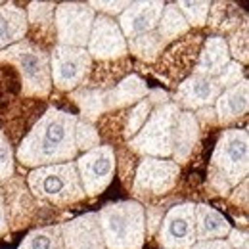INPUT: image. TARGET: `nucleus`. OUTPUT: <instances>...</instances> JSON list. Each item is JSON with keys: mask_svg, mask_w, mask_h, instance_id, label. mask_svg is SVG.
Segmentation results:
<instances>
[{"mask_svg": "<svg viewBox=\"0 0 249 249\" xmlns=\"http://www.w3.org/2000/svg\"><path fill=\"white\" fill-rule=\"evenodd\" d=\"M77 115L60 107H48L19 140L16 161L23 167L38 169L48 165L69 163L79 157L75 146Z\"/></svg>", "mask_w": 249, "mask_h": 249, "instance_id": "f257e3e1", "label": "nucleus"}, {"mask_svg": "<svg viewBox=\"0 0 249 249\" xmlns=\"http://www.w3.org/2000/svg\"><path fill=\"white\" fill-rule=\"evenodd\" d=\"M249 173V134L248 128L230 126L218 134L215 150L207 165L209 196L226 197Z\"/></svg>", "mask_w": 249, "mask_h": 249, "instance_id": "f03ea898", "label": "nucleus"}, {"mask_svg": "<svg viewBox=\"0 0 249 249\" xmlns=\"http://www.w3.org/2000/svg\"><path fill=\"white\" fill-rule=\"evenodd\" d=\"M0 63L10 65L18 79L21 98L46 100L52 92L50 77V52L23 38L18 44L0 50Z\"/></svg>", "mask_w": 249, "mask_h": 249, "instance_id": "7ed1b4c3", "label": "nucleus"}, {"mask_svg": "<svg viewBox=\"0 0 249 249\" xmlns=\"http://www.w3.org/2000/svg\"><path fill=\"white\" fill-rule=\"evenodd\" d=\"M106 249H142L146 244L144 205L126 199L104 205L98 213Z\"/></svg>", "mask_w": 249, "mask_h": 249, "instance_id": "20e7f679", "label": "nucleus"}, {"mask_svg": "<svg viewBox=\"0 0 249 249\" xmlns=\"http://www.w3.org/2000/svg\"><path fill=\"white\" fill-rule=\"evenodd\" d=\"M27 186L36 201L48 203L56 209H65L87 199L75 161L31 169L27 175Z\"/></svg>", "mask_w": 249, "mask_h": 249, "instance_id": "39448f33", "label": "nucleus"}, {"mask_svg": "<svg viewBox=\"0 0 249 249\" xmlns=\"http://www.w3.org/2000/svg\"><path fill=\"white\" fill-rule=\"evenodd\" d=\"M180 111L182 109L173 102L154 107V111L150 113L144 126L138 130V134L124 144L126 150L140 157L171 159L173 144H175V130H177Z\"/></svg>", "mask_w": 249, "mask_h": 249, "instance_id": "423d86ee", "label": "nucleus"}, {"mask_svg": "<svg viewBox=\"0 0 249 249\" xmlns=\"http://www.w3.org/2000/svg\"><path fill=\"white\" fill-rule=\"evenodd\" d=\"M182 175V167H178L173 159H157V157H140L132 184L130 194L134 201L138 203H154L157 197L169 196L175 188L178 186Z\"/></svg>", "mask_w": 249, "mask_h": 249, "instance_id": "0eeeda50", "label": "nucleus"}, {"mask_svg": "<svg viewBox=\"0 0 249 249\" xmlns=\"http://www.w3.org/2000/svg\"><path fill=\"white\" fill-rule=\"evenodd\" d=\"M205 36L201 33H188L165 48L161 58L154 63V73L169 89H177L186 77L192 75L199 48Z\"/></svg>", "mask_w": 249, "mask_h": 249, "instance_id": "6e6552de", "label": "nucleus"}, {"mask_svg": "<svg viewBox=\"0 0 249 249\" xmlns=\"http://www.w3.org/2000/svg\"><path fill=\"white\" fill-rule=\"evenodd\" d=\"M96 12L89 2H60L54 10L56 44L71 48H87Z\"/></svg>", "mask_w": 249, "mask_h": 249, "instance_id": "1a4fd4ad", "label": "nucleus"}, {"mask_svg": "<svg viewBox=\"0 0 249 249\" xmlns=\"http://www.w3.org/2000/svg\"><path fill=\"white\" fill-rule=\"evenodd\" d=\"M92 60L87 48H71V46H54L50 50V77L52 89L60 92H73L81 89L90 73Z\"/></svg>", "mask_w": 249, "mask_h": 249, "instance_id": "9d476101", "label": "nucleus"}, {"mask_svg": "<svg viewBox=\"0 0 249 249\" xmlns=\"http://www.w3.org/2000/svg\"><path fill=\"white\" fill-rule=\"evenodd\" d=\"M75 165H77V173L85 190V196L96 197L107 190L115 177V169H117L115 148L100 144L90 152L81 154L75 159Z\"/></svg>", "mask_w": 249, "mask_h": 249, "instance_id": "9b49d317", "label": "nucleus"}, {"mask_svg": "<svg viewBox=\"0 0 249 249\" xmlns=\"http://www.w3.org/2000/svg\"><path fill=\"white\" fill-rule=\"evenodd\" d=\"M161 249H192L196 244V203L180 201L167 209L156 232Z\"/></svg>", "mask_w": 249, "mask_h": 249, "instance_id": "f8f14e48", "label": "nucleus"}, {"mask_svg": "<svg viewBox=\"0 0 249 249\" xmlns=\"http://www.w3.org/2000/svg\"><path fill=\"white\" fill-rule=\"evenodd\" d=\"M87 52L92 62H115L128 58L126 38L117 25V19L96 16L87 42Z\"/></svg>", "mask_w": 249, "mask_h": 249, "instance_id": "ddd939ff", "label": "nucleus"}, {"mask_svg": "<svg viewBox=\"0 0 249 249\" xmlns=\"http://www.w3.org/2000/svg\"><path fill=\"white\" fill-rule=\"evenodd\" d=\"M222 89L218 87L217 79L201 77V75H190L186 77L171 94V102L178 106L182 111H197L201 107L215 106L217 98L220 96Z\"/></svg>", "mask_w": 249, "mask_h": 249, "instance_id": "4468645a", "label": "nucleus"}, {"mask_svg": "<svg viewBox=\"0 0 249 249\" xmlns=\"http://www.w3.org/2000/svg\"><path fill=\"white\" fill-rule=\"evenodd\" d=\"M165 2L163 0H136L128 2V6L123 10V14L117 19V25L123 33V36L134 38L146 33L157 29V23L163 16Z\"/></svg>", "mask_w": 249, "mask_h": 249, "instance_id": "2eb2a0df", "label": "nucleus"}, {"mask_svg": "<svg viewBox=\"0 0 249 249\" xmlns=\"http://www.w3.org/2000/svg\"><path fill=\"white\" fill-rule=\"evenodd\" d=\"M62 242L63 249H106L98 215L85 213L62 222Z\"/></svg>", "mask_w": 249, "mask_h": 249, "instance_id": "dca6fc26", "label": "nucleus"}, {"mask_svg": "<svg viewBox=\"0 0 249 249\" xmlns=\"http://www.w3.org/2000/svg\"><path fill=\"white\" fill-rule=\"evenodd\" d=\"M21 184H23V180L16 178V175L10 180H6V192L8 194L6 196L2 194V197H4L6 215L10 213L8 228H10L12 222H16L14 228H23V226L35 222V217L38 213V201L33 197L31 192L27 188H23Z\"/></svg>", "mask_w": 249, "mask_h": 249, "instance_id": "f3484780", "label": "nucleus"}, {"mask_svg": "<svg viewBox=\"0 0 249 249\" xmlns=\"http://www.w3.org/2000/svg\"><path fill=\"white\" fill-rule=\"evenodd\" d=\"M54 10L56 2H29L25 8L27 16V40L50 52L56 46L54 29Z\"/></svg>", "mask_w": 249, "mask_h": 249, "instance_id": "a211bd4d", "label": "nucleus"}, {"mask_svg": "<svg viewBox=\"0 0 249 249\" xmlns=\"http://www.w3.org/2000/svg\"><path fill=\"white\" fill-rule=\"evenodd\" d=\"M148 94H150L148 83L140 75L128 73L115 87L104 90V109H106V113L128 109V107L136 106L138 102H142Z\"/></svg>", "mask_w": 249, "mask_h": 249, "instance_id": "6ab92c4d", "label": "nucleus"}, {"mask_svg": "<svg viewBox=\"0 0 249 249\" xmlns=\"http://www.w3.org/2000/svg\"><path fill=\"white\" fill-rule=\"evenodd\" d=\"M215 115L218 126H230L240 119H248L249 111V83L248 79L240 85L222 90L215 102Z\"/></svg>", "mask_w": 249, "mask_h": 249, "instance_id": "aec40b11", "label": "nucleus"}, {"mask_svg": "<svg viewBox=\"0 0 249 249\" xmlns=\"http://www.w3.org/2000/svg\"><path fill=\"white\" fill-rule=\"evenodd\" d=\"M228 63H230V54H228L226 38L217 36V35H207L199 48V54H197V60H196L192 73L209 77V79H217Z\"/></svg>", "mask_w": 249, "mask_h": 249, "instance_id": "412c9836", "label": "nucleus"}, {"mask_svg": "<svg viewBox=\"0 0 249 249\" xmlns=\"http://www.w3.org/2000/svg\"><path fill=\"white\" fill-rule=\"evenodd\" d=\"M201 128L196 121V115L192 111H180L177 130H175V144H173V156L171 159L182 167L192 161L196 148L199 146Z\"/></svg>", "mask_w": 249, "mask_h": 249, "instance_id": "4be33fe9", "label": "nucleus"}, {"mask_svg": "<svg viewBox=\"0 0 249 249\" xmlns=\"http://www.w3.org/2000/svg\"><path fill=\"white\" fill-rule=\"evenodd\" d=\"M244 21H248V14L236 2L217 0V2H211V6H209V16H207L205 27H209L213 35L224 38V36L232 35L236 29H240V25Z\"/></svg>", "mask_w": 249, "mask_h": 249, "instance_id": "5701e85b", "label": "nucleus"}, {"mask_svg": "<svg viewBox=\"0 0 249 249\" xmlns=\"http://www.w3.org/2000/svg\"><path fill=\"white\" fill-rule=\"evenodd\" d=\"M27 38V16L25 8L16 2L0 4V50Z\"/></svg>", "mask_w": 249, "mask_h": 249, "instance_id": "b1692460", "label": "nucleus"}, {"mask_svg": "<svg viewBox=\"0 0 249 249\" xmlns=\"http://www.w3.org/2000/svg\"><path fill=\"white\" fill-rule=\"evenodd\" d=\"M232 230L230 220L209 203H196V242L224 240Z\"/></svg>", "mask_w": 249, "mask_h": 249, "instance_id": "393cba45", "label": "nucleus"}, {"mask_svg": "<svg viewBox=\"0 0 249 249\" xmlns=\"http://www.w3.org/2000/svg\"><path fill=\"white\" fill-rule=\"evenodd\" d=\"M132 69V63L128 58L115 60V62H92L89 79L83 87L96 89V90H107L115 87L123 77H126Z\"/></svg>", "mask_w": 249, "mask_h": 249, "instance_id": "a878e982", "label": "nucleus"}, {"mask_svg": "<svg viewBox=\"0 0 249 249\" xmlns=\"http://www.w3.org/2000/svg\"><path fill=\"white\" fill-rule=\"evenodd\" d=\"M156 33L167 46L190 33V25L186 23L184 16L178 12L175 2H165V10H163V16L157 23Z\"/></svg>", "mask_w": 249, "mask_h": 249, "instance_id": "bb28decb", "label": "nucleus"}, {"mask_svg": "<svg viewBox=\"0 0 249 249\" xmlns=\"http://www.w3.org/2000/svg\"><path fill=\"white\" fill-rule=\"evenodd\" d=\"M165 48H167V44L159 38V35L156 31L146 33V35H140V36H134V38L126 40L128 54H132L134 60H138L142 63H150V65H154L161 58Z\"/></svg>", "mask_w": 249, "mask_h": 249, "instance_id": "cd10ccee", "label": "nucleus"}, {"mask_svg": "<svg viewBox=\"0 0 249 249\" xmlns=\"http://www.w3.org/2000/svg\"><path fill=\"white\" fill-rule=\"evenodd\" d=\"M18 249H63L62 222L48 224L31 230L19 244Z\"/></svg>", "mask_w": 249, "mask_h": 249, "instance_id": "c85d7f7f", "label": "nucleus"}, {"mask_svg": "<svg viewBox=\"0 0 249 249\" xmlns=\"http://www.w3.org/2000/svg\"><path fill=\"white\" fill-rule=\"evenodd\" d=\"M226 44H228L230 60L246 67L249 62V19L240 25V29L226 36Z\"/></svg>", "mask_w": 249, "mask_h": 249, "instance_id": "c756f323", "label": "nucleus"}, {"mask_svg": "<svg viewBox=\"0 0 249 249\" xmlns=\"http://www.w3.org/2000/svg\"><path fill=\"white\" fill-rule=\"evenodd\" d=\"M175 4L178 8V12L184 16L190 29H203L205 27L211 2H188V0H180V2H175Z\"/></svg>", "mask_w": 249, "mask_h": 249, "instance_id": "7c9ffc66", "label": "nucleus"}, {"mask_svg": "<svg viewBox=\"0 0 249 249\" xmlns=\"http://www.w3.org/2000/svg\"><path fill=\"white\" fill-rule=\"evenodd\" d=\"M100 144H102V140H100L98 128L94 124L83 121V119H77V124H75V146H77V152L87 154L94 148H98Z\"/></svg>", "mask_w": 249, "mask_h": 249, "instance_id": "2f4dec72", "label": "nucleus"}, {"mask_svg": "<svg viewBox=\"0 0 249 249\" xmlns=\"http://www.w3.org/2000/svg\"><path fill=\"white\" fill-rule=\"evenodd\" d=\"M16 175V154L8 134L0 128V182L10 180Z\"/></svg>", "mask_w": 249, "mask_h": 249, "instance_id": "473e14b6", "label": "nucleus"}, {"mask_svg": "<svg viewBox=\"0 0 249 249\" xmlns=\"http://www.w3.org/2000/svg\"><path fill=\"white\" fill-rule=\"evenodd\" d=\"M246 79H248V77H246V67H244L242 63L230 60V63L224 67V71L217 77V83L222 90H226V89H232V87L240 85V83L246 81Z\"/></svg>", "mask_w": 249, "mask_h": 249, "instance_id": "72a5a7b5", "label": "nucleus"}, {"mask_svg": "<svg viewBox=\"0 0 249 249\" xmlns=\"http://www.w3.org/2000/svg\"><path fill=\"white\" fill-rule=\"evenodd\" d=\"M89 6L94 12H100V16H107V18L117 16L119 18L124 8L128 6V2L126 0H92V2H89Z\"/></svg>", "mask_w": 249, "mask_h": 249, "instance_id": "f704fd0d", "label": "nucleus"}, {"mask_svg": "<svg viewBox=\"0 0 249 249\" xmlns=\"http://www.w3.org/2000/svg\"><path fill=\"white\" fill-rule=\"evenodd\" d=\"M226 197L230 203H234V207H242L244 211H248V178L240 182Z\"/></svg>", "mask_w": 249, "mask_h": 249, "instance_id": "c9c22d12", "label": "nucleus"}, {"mask_svg": "<svg viewBox=\"0 0 249 249\" xmlns=\"http://www.w3.org/2000/svg\"><path fill=\"white\" fill-rule=\"evenodd\" d=\"M226 242L230 244L232 249H242L248 248L249 238H248V230H240V228H232L226 236Z\"/></svg>", "mask_w": 249, "mask_h": 249, "instance_id": "e433bc0d", "label": "nucleus"}, {"mask_svg": "<svg viewBox=\"0 0 249 249\" xmlns=\"http://www.w3.org/2000/svg\"><path fill=\"white\" fill-rule=\"evenodd\" d=\"M192 249H232L230 244L224 240H205V242H196Z\"/></svg>", "mask_w": 249, "mask_h": 249, "instance_id": "4c0bfd02", "label": "nucleus"}, {"mask_svg": "<svg viewBox=\"0 0 249 249\" xmlns=\"http://www.w3.org/2000/svg\"><path fill=\"white\" fill-rule=\"evenodd\" d=\"M8 215H6V207H4V197H2V192H0V238L8 232Z\"/></svg>", "mask_w": 249, "mask_h": 249, "instance_id": "58836bf2", "label": "nucleus"}, {"mask_svg": "<svg viewBox=\"0 0 249 249\" xmlns=\"http://www.w3.org/2000/svg\"><path fill=\"white\" fill-rule=\"evenodd\" d=\"M242 249H249V248H242Z\"/></svg>", "mask_w": 249, "mask_h": 249, "instance_id": "ea45409f", "label": "nucleus"}, {"mask_svg": "<svg viewBox=\"0 0 249 249\" xmlns=\"http://www.w3.org/2000/svg\"><path fill=\"white\" fill-rule=\"evenodd\" d=\"M0 4H2V2H0Z\"/></svg>", "mask_w": 249, "mask_h": 249, "instance_id": "a19ab883", "label": "nucleus"}]
</instances>
